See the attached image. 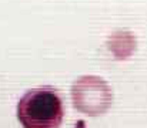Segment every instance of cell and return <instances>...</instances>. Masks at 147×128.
I'll return each mask as SVG.
<instances>
[{"mask_svg": "<svg viewBox=\"0 0 147 128\" xmlns=\"http://www.w3.org/2000/svg\"><path fill=\"white\" fill-rule=\"evenodd\" d=\"M16 113L23 128H60L64 117L61 97L50 85L29 90L19 100Z\"/></svg>", "mask_w": 147, "mask_h": 128, "instance_id": "cell-1", "label": "cell"}, {"mask_svg": "<svg viewBox=\"0 0 147 128\" xmlns=\"http://www.w3.org/2000/svg\"><path fill=\"white\" fill-rule=\"evenodd\" d=\"M71 101L77 111L87 117L104 114L113 104V91L98 76H82L71 84Z\"/></svg>", "mask_w": 147, "mask_h": 128, "instance_id": "cell-2", "label": "cell"}, {"mask_svg": "<svg viewBox=\"0 0 147 128\" xmlns=\"http://www.w3.org/2000/svg\"><path fill=\"white\" fill-rule=\"evenodd\" d=\"M136 36L127 30H117L107 40V48L116 60H127L131 57V54L136 51Z\"/></svg>", "mask_w": 147, "mask_h": 128, "instance_id": "cell-3", "label": "cell"}]
</instances>
